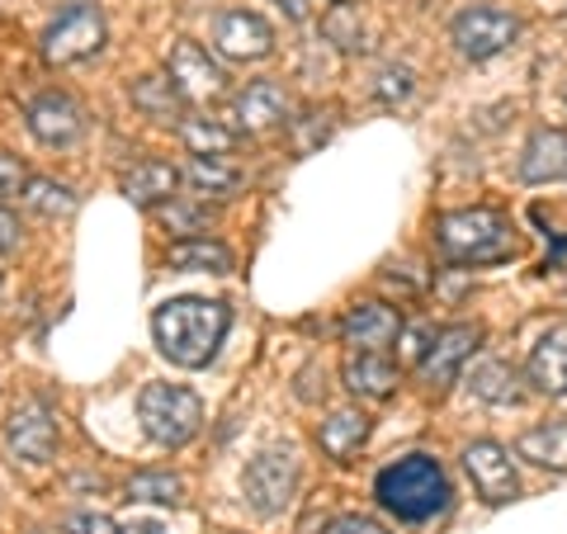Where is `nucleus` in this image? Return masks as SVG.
I'll use <instances>...</instances> for the list:
<instances>
[{
	"mask_svg": "<svg viewBox=\"0 0 567 534\" xmlns=\"http://www.w3.org/2000/svg\"><path fill=\"white\" fill-rule=\"evenodd\" d=\"M227 327H233V308L218 298H171L152 312V336L162 355L181 369H204L218 355Z\"/></svg>",
	"mask_w": 567,
	"mask_h": 534,
	"instance_id": "nucleus-1",
	"label": "nucleus"
},
{
	"mask_svg": "<svg viewBox=\"0 0 567 534\" xmlns=\"http://www.w3.org/2000/svg\"><path fill=\"white\" fill-rule=\"evenodd\" d=\"M374 496L388 515H398L406 525H425L431 515L450 506V477L431 454H402L398 464L379 469Z\"/></svg>",
	"mask_w": 567,
	"mask_h": 534,
	"instance_id": "nucleus-2",
	"label": "nucleus"
},
{
	"mask_svg": "<svg viewBox=\"0 0 567 534\" xmlns=\"http://www.w3.org/2000/svg\"><path fill=\"white\" fill-rule=\"evenodd\" d=\"M516 227L496 208H454L435 223V242L454 265H502L516 256Z\"/></svg>",
	"mask_w": 567,
	"mask_h": 534,
	"instance_id": "nucleus-3",
	"label": "nucleus"
},
{
	"mask_svg": "<svg viewBox=\"0 0 567 534\" xmlns=\"http://www.w3.org/2000/svg\"><path fill=\"white\" fill-rule=\"evenodd\" d=\"M137 421L147 440L166 444V450H181L199 435L204 425V402L194 388H181V383H147L137 393Z\"/></svg>",
	"mask_w": 567,
	"mask_h": 534,
	"instance_id": "nucleus-4",
	"label": "nucleus"
},
{
	"mask_svg": "<svg viewBox=\"0 0 567 534\" xmlns=\"http://www.w3.org/2000/svg\"><path fill=\"white\" fill-rule=\"evenodd\" d=\"M100 48H104V14H100V6H91V0L66 6L43 33V58L52 66L85 62V58H95Z\"/></svg>",
	"mask_w": 567,
	"mask_h": 534,
	"instance_id": "nucleus-5",
	"label": "nucleus"
},
{
	"mask_svg": "<svg viewBox=\"0 0 567 534\" xmlns=\"http://www.w3.org/2000/svg\"><path fill=\"white\" fill-rule=\"evenodd\" d=\"M241 492H246V506L256 515H284L298 492V454L293 450H265L246 464L241 477Z\"/></svg>",
	"mask_w": 567,
	"mask_h": 534,
	"instance_id": "nucleus-6",
	"label": "nucleus"
},
{
	"mask_svg": "<svg viewBox=\"0 0 567 534\" xmlns=\"http://www.w3.org/2000/svg\"><path fill=\"white\" fill-rule=\"evenodd\" d=\"M0 440H6V454L14 464H48L58 454V417L48 412V402L24 398L10 407L6 425H0Z\"/></svg>",
	"mask_w": 567,
	"mask_h": 534,
	"instance_id": "nucleus-7",
	"label": "nucleus"
},
{
	"mask_svg": "<svg viewBox=\"0 0 567 534\" xmlns=\"http://www.w3.org/2000/svg\"><path fill=\"white\" fill-rule=\"evenodd\" d=\"M166 76H171L175 91H181L185 104H204V100L227 95V71L208 58L204 43H194V39H181V43L171 48Z\"/></svg>",
	"mask_w": 567,
	"mask_h": 534,
	"instance_id": "nucleus-8",
	"label": "nucleus"
},
{
	"mask_svg": "<svg viewBox=\"0 0 567 534\" xmlns=\"http://www.w3.org/2000/svg\"><path fill=\"white\" fill-rule=\"evenodd\" d=\"M450 33H454V48L464 52L468 62H487V58H496V52H506L511 43H516L520 24L496 6H473V10L458 14Z\"/></svg>",
	"mask_w": 567,
	"mask_h": 534,
	"instance_id": "nucleus-9",
	"label": "nucleus"
},
{
	"mask_svg": "<svg viewBox=\"0 0 567 534\" xmlns=\"http://www.w3.org/2000/svg\"><path fill=\"white\" fill-rule=\"evenodd\" d=\"M464 469L473 477V492L483 496L487 506H506L520 496V477L511 469V454L496 440H473L464 450Z\"/></svg>",
	"mask_w": 567,
	"mask_h": 534,
	"instance_id": "nucleus-10",
	"label": "nucleus"
},
{
	"mask_svg": "<svg viewBox=\"0 0 567 534\" xmlns=\"http://www.w3.org/2000/svg\"><path fill=\"white\" fill-rule=\"evenodd\" d=\"M213 48L233 62H260L275 52V29L251 10H223L213 20Z\"/></svg>",
	"mask_w": 567,
	"mask_h": 534,
	"instance_id": "nucleus-11",
	"label": "nucleus"
},
{
	"mask_svg": "<svg viewBox=\"0 0 567 534\" xmlns=\"http://www.w3.org/2000/svg\"><path fill=\"white\" fill-rule=\"evenodd\" d=\"M477 341H483V327H473V322H458V327H445L435 336L431 346H425L421 355V379L431 383V388H445L458 379V369H464V360L477 350Z\"/></svg>",
	"mask_w": 567,
	"mask_h": 534,
	"instance_id": "nucleus-12",
	"label": "nucleus"
},
{
	"mask_svg": "<svg viewBox=\"0 0 567 534\" xmlns=\"http://www.w3.org/2000/svg\"><path fill=\"white\" fill-rule=\"evenodd\" d=\"M24 119H29V133L43 142V147H71V142L81 137V129H85V114H81V104L71 100V95H62V91H48V95H39L24 110Z\"/></svg>",
	"mask_w": 567,
	"mask_h": 534,
	"instance_id": "nucleus-13",
	"label": "nucleus"
},
{
	"mask_svg": "<svg viewBox=\"0 0 567 534\" xmlns=\"http://www.w3.org/2000/svg\"><path fill=\"white\" fill-rule=\"evenodd\" d=\"M341 336H346L350 350H374V355H383L402 336V317H398V308H388V302H360V308L346 312Z\"/></svg>",
	"mask_w": 567,
	"mask_h": 534,
	"instance_id": "nucleus-14",
	"label": "nucleus"
},
{
	"mask_svg": "<svg viewBox=\"0 0 567 534\" xmlns=\"http://www.w3.org/2000/svg\"><path fill=\"white\" fill-rule=\"evenodd\" d=\"M341 379L350 393L360 398H393L402 373L388 355H374V350H346V364H341Z\"/></svg>",
	"mask_w": 567,
	"mask_h": 534,
	"instance_id": "nucleus-15",
	"label": "nucleus"
},
{
	"mask_svg": "<svg viewBox=\"0 0 567 534\" xmlns=\"http://www.w3.org/2000/svg\"><path fill=\"white\" fill-rule=\"evenodd\" d=\"M284 119H289V100H284V91L270 85V81H251L233 100V123L246 129V133H270V129H279Z\"/></svg>",
	"mask_w": 567,
	"mask_h": 534,
	"instance_id": "nucleus-16",
	"label": "nucleus"
},
{
	"mask_svg": "<svg viewBox=\"0 0 567 534\" xmlns=\"http://www.w3.org/2000/svg\"><path fill=\"white\" fill-rule=\"evenodd\" d=\"M520 175L529 185L567 181V133L563 129H535V137L520 152Z\"/></svg>",
	"mask_w": 567,
	"mask_h": 534,
	"instance_id": "nucleus-17",
	"label": "nucleus"
},
{
	"mask_svg": "<svg viewBox=\"0 0 567 534\" xmlns=\"http://www.w3.org/2000/svg\"><path fill=\"white\" fill-rule=\"evenodd\" d=\"M175 189H181V171L171 162H137L128 175H123V194L137 204V208H156V204H171Z\"/></svg>",
	"mask_w": 567,
	"mask_h": 534,
	"instance_id": "nucleus-18",
	"label": "nucleus"
},
{
	"mask_svg": "<svg viewBox=\"0 0 567 534\" xmlns=\"http://www.w3.org/2000/svg\"><path fill=\"white\" fill-rule=\"evenodd\" d=\"M529 383L548 398L567 393V327L539 336V346L529 350Z\"/></svg>",
	"mask_w": 567,
	"mask_h": 534,
	"instance_id": "nucleus-19",
	"label": "nucleus"
},
{
	"mask_svg": "<svg viewBox=\"0 0 567 534\" xmlns=\"http://www.w3.org/2000/svg\"><path fill=\"white\" fill-rule=\"evenodd\" d=\"M166 265L189 275H233V251L213 237H181L175 246H166Z\"/></svg>",
	"mask_w": 567,
	"mask_h": 534,
	"instance_id": "nucleus-20",
	"label": "nucleus"
},
{
	"mask_svg": "<svg viewBox=\"0 0 567 534\" xmlns=\"http://www.w3.org/2000/svg\"><path fill=\"white\" fill-rule=\"evenodd\" d=\"M516 454L529 459L535 469L567 473V421H544V425H535V431H525L516 440Z\"/></svg>",
	"mask_w": 567,
	"mask_h": 534,
	"instance_id": "nucleus-21",
	"label": "nucleus"
},
{
	"mask_svg": "<svg viewBox=\"0 0 567 534\" xmlns=\"http://www.w3.org/2000/svg\"><path fill=\"white\" fill-rule=\"evenodd\" d=\"M369 440V417L364 412H331L317 431V444L322 454L336 459V464H350V454H360V444Z\"/></svg>",
	"mask_w": 567,
	"mask_h": 534,
	"instance_id": "nucleus-22",
	"label": "nucleus"
},
{
	"mask_svg": "<svg viewBox=\"0 0 567 534\" xmlns=\"http://www.w3.org/2000/svg\"><path fill=\"white\" fill-rule=\"evenodd\" d=\"M133 104L147 119H175L185 110V100H181V91L171 85V76L162 71V76H137L133 81Z\"/></svg>",
	"mask_w": 567,
	"mask_h": 534,
	"instance_id": "nucleus-23",
	"label": "nucleus"
},
{
	"mask_svg": "<svg viewBox=\"0 0 567 534\" xmlns=\"http://www.w3.org/2000/svg\"><path fill=\"white\" fill-rule=\"evenodd\" d=\"M181 137L194 156H227L237 147V129H227L218 119H185L181 123Z\"/></svg>",
	"mask_w": 567,
	"mask_h": 534,
	"instance_id": "nucleus-24",
	"label": "nucleus"
},
{
	"mask_svg": "<svg viewBox=\"0 0 567 534\" xmlns=\"http://www.w3.org/2000/svg\"><path fill=\"white\" fill-rule=\"evenodd\" d=\"M185 181L199 189V194H233L241 185V171L233 162H223V156H194Z\"/></svg>",
	"mask_w": 567,
	"mask_h": 534,
	"instance_id": "nucleus-25",
	"label": "nucleus"
},
{
	"mask_svg": "<svg viewBox=\"0 0 567 534\" xmlns=\"http://www.w3.org/2000/svg\"><path fill=\"white\" fill-rule=\"evenodd\" d=\"M123 492H128V502H156V506H181L185 502V483L175 473H133Z\"/></svg>",
	"mask_w": 567,
	"mask_h": 534,
	"instance_id": "nucleus-26",
	"label": "nucleus"
},
{
	"mask_svg": "<svg viewBox=\"0 0 567 534\" xmlns=\"http://www.w3.org/2000/svg\"><path fill=\"white\" fill-rule=\"evenodd\" d=\"M473 393L483 402H516L520 388H516V369L502 364V360H487L473 369Z\"/></svg>",
	"mask_w": 567,
	"mask_h": 534,
	"instance_id": "nucleus-27",
	"label": "nucleus"
},
{
	"mask_svg": "<svg viewBox=\"0 0 567 534\" xmlns=\"http://www.w3.org/2000/svg\"><path fill=\"white\" fill-rule=\"evenodd\" d=\"M24 204H29V208H39V213H48V218H58V213H71V208H76V194H71L66 185H58V181L29 175V185H24Z\"/></svg>",
	"mask_w": 567,
	"mask_h": 534,
	"instance_id": "nucleus-28",
	"label": "nucleus"
},
{
	"mask_svg": "<svg viewBox=\"0 0 567 534\" xmlns=\"http://www.w3.org/2000/svg\"><path fill=\"white\" fill-rule=\"evenodd\" d=\"M374 91H379V100H383V104L406 100V95H412V71H406V66H383Z\"/></svg>",
	"mask_w": 567,
	"mask_h": 534,
	"instance_id": "nucleus-29",
	"label": "nucleus"
},
{
	"mask_svg": "<svg viewBox=\"0 0 567 534\" xmlns=\"http://www.w3.org/2000/svg\"><path fill=\"white\" fill-rule=\"evenodd\" d=\"M62 534H123V530L104 511H76V515H66Z\"/></svg>",
	"mask_w": 567,
	"mask_h": 534,
	"instance_id": "nucleus-30",
	"label": "nucleus"
},
{
	"mask_svg": "<svg viewBox=\"0 0 567 534\" xmlns=\"http://www.w3.org/2000/svg\"><path fill=\"white\" fill-rule=\"evenodd\" d=\"M166 223L175 227V233H204V223H208V208L204 204H175L166 208Z\"/></svg>",
	"mask_w": 567,
	"mask_h": 534,
	"instance_id": "nucleus-31",
	"label": "nucleus"
},
{
	"mask_svg": "<svg viewBox=\"0 0 567 534\" xmlns=\"http://www.w3.org/2000/svg\"><path fill=\"white\" fill-rule=\"evenodd\" d=\"M24 185H29L24 166L14 162V156H6V152H0V199H10V194H20Z\"/></svg>",
	"mask_w": 567,
	"mask_h": 534,
	"instance_id": "nucleus-32",
	"label": "nucleus"
},
{
	"mask_svg": "<svg viewBox=\"0 0 567 534\" xmlns=\"http://www.w3.org/2000/svg\"><path fill=\"white\" fill-rule=\"evenodd\" d=\"M327 534H388L379 521H369V515H341V521H331Z\"/></svg>",
	"mask_w": 567,
	"mask_h": 534,
	"instance_id": "nucleus-33",
	"label": "nucleus"
},
{
	"mask_svg": "<svg viewBox=\"0 0 567 534\" xmlns=\"http://www.w3.org/2000/svg\"><path fill=\"white\" fill-rule=\"evenodd\" d=\"M14 246H20V218H14V213L0 204V256L14 251Z\"/></svg>",
	"mask_w": 567,
	"mask_h": 534,
	"instance_id": "nucleus-34",
	"label": "nucleus"
},
{
	"mask_svg": "<svg viewBox=\"0 0 567 534\" xmlns=\"http://www.w3.org/2000/svg\"><path fill=\"white\" fill-rule=\"evenodd\" d=\"M279 6L289 10V20H303V14H308V0H279Z\"/></svg>",
	"mask_w": 567,
	"mask_h": 534,
	"instance_id": "nucleus-35",
	"label": "nucleus"
},
{
	"mask_svg": "<svg viewBox=\"0 0 567 534\" xmlns=\"http://www.w3.org/2000/svg\"><path fill=\"white\" fill-rule=\"evenodd\" d=\"M123 534H162V525H156V521H137V525H128Z\"/></svg>",
	"mask_w": 567,
	"mask_h": 534,
	"instance_id": "nucleus-36",
	"label": "nucleus"
},
{
	"mask_svg": "<svg viewBox=\"0 0 567 534\" xmlns=\"http://www.w3.org/2000/svg\"><path fill=\"white\" fill-rule=\"evenodd\" d=\"M331 6H350V0H331Z\"/></svg>",
	"mask_w": 567,
	"mask_h": 534,
	"instance_id": "nucleus-37",
	"label": "nucleus"
}]
</instances>
